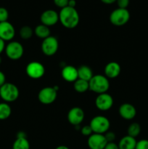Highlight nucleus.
Listing matches in <instances>:
<instances>
[{
    "label": "nucleus",
    "mask_w": 148,
    "mask_h": 149,
    "mask_svg": "<svg viewBox=\"0 0 148 149\" xmlns=\"http://www.w3.org/2000/svg\"><path fill=\"white\" fill-rule=\"evenodd\" d=\"M59 21L66 29H75L80 22L78 12L73 7H64L59 13Z\"/></svg>",
    "instance_id": "1"
},
{
    "label": "nucleus",
    "mask_w": 148,
    "mask_h": 149,
    "mask_svg": "<svg viewBox=\"0 0 148 149\" xmlns=\"http://www.w3.org/2000/svg\"><path fill=\"white\" fill-rule=\"evenodd\" d=\"M89 90L98 95L107 93L110 88V81L108 79L102 74L93 76L92 78L89 81Z\"/></svg>",
    "instance_id": "2"
},
{
    "label": "nucleus",
    "mask_w": 148,
    "mask_h": 149,
    "mask_svg": "<svg viewBox=\"0 0 148 149\" xmlns=\"http://www.w3.org/2000/svg\"><path fill=\"white\" fill-rule=\"evenodd\" d=\"M20 95L19 89L12 83L6 82L0 87V97L5 103H12L17 100Z\"/></svg>",
    "instance_id": "3"
},
{
    "label": "nucleus",
    "mask_w": 148,
    "mask_h": 149,
    "mask_svg": "<svg viewBox=\"0 0 148 149\" xmlns=\"http://www.w3.org/2000/svg\"><path fill=\"white\" fill-rule=\"evenodd\" d=\"M89 126L92 130L93 133L103 134L109 131L110 127V122L107 117L104 116H96L90 121Z\"/></svg>",
    "instance_id": "4"
},
{
    "label": "nucleus",
    "mask_w": 148,
    "mask_h": 149,
    "mask_svg": "<svg viewBox=\"0 0 148 149\" xmlns=\"http://www.w3.org/2000/svg\"><path fill=\"white\" fill-rule=\"evenodd\" d=\"M109 19L113 26H123L130 20V13L127 9L118 7L110 13Z\"/></svg>",
    "instance_id": "5"
},
{
    "label": "nucleus",
    "mask_w": 148,
    "mask_h": 149,
    "mask_svg": "<svg viewBox=\"0 0 148 149\" xmlns=\"http://www.w3.org/2000/svg\"><path fill=\"white\" fill-rule=\"evenodd\" d=\"M57 86L45 87L42 88L38 94L39 102L44 105H50L56 100L57 97Z\"/></svg>",
    "instance_id": "6"
},
{
    "label": "nucleus",
    "mask_w": 148,
    "mask_h": 149,
    "mask_svg": "<svg viewBox=\"0 0 148 149\" xmlns=\"http://www.w3.org/2000/svg\"><path fill=\"white\" fill-rule=\"evenodd\" d=\"M5 53L7 58L12 61H17L23 57L24 48L23 45L19 42L11 41L5 47Z\"/></svg>",
    "instance_id": "7"
},
{
    "label": "nucleus",
    "mask_w": 148,
    "mask_h": 149,
    "mask_svg": "<svg viewBox=\"0 0 148 149\" xmlns=\"http://www.w3.org/2000/svg\"><path fill=\"white\" fill-rule=\"evenodd\" d=\"M41 51L46 56H52L57 52L59 49V42L55 36H49L43 39L41 43Z\"/></svg>",
    "instance_id": "8"
},
{
    "label": "nucleus",
    "mask_w": 148,
    "mask_h": 149,
    "mask_svg": "<svg viewBox=\"0 0 148 149\" xmlns=\"http://www.w3.org/2000/svg\"><path fill=\"white\" fill-rule=\"evenodd\" d=\"M26 72L28 77L33 79H39L44 77L45 74V68L43 64L38 61H32L29 63L26 68Z\"/></svg>",
    "instance_id": "9"
},
{
    "label": "nucleus",
    "mask_w": 148,
    "mask_h": 149,
    "mask_svg": "<svg viewBox=\"0 0 148 149\" xmlns=\"http://www.w3.org/2000/svg\"><path fill=\"white\" fill-rule=\"evenodd\" d=\"M114 100L113 97L107 93H102L97 95L95 99V106L102 111H109L113 106Z\"/></svg>",
    "instance_id": "10"
},
{
    "label": "nucleus",
    "mask_w": 148,
    "mask_h": 149,
    "mask_svg": "<svg viewBox=\"0 0 148 149\" xmlns=\"http://www.w3.org/2000/svg\"><path fill=\"white\" fill-rule=\"evenodd\" d=\"M85 117L84 110L80 107H73L69 110L68 113V121L73 126H78L82 123Z\"/></svg>",
    "instance_id": "11"
},
{
    "label": "nucleus",
    "mask_w": 148,
    "mask_h": 149,
    "mask_svg": "<svg viewBox=\"0 0 148 149\" xmlns=\"http://www.w3.org/2000/svg\"><path fill=\"white\" fill-rule=\"evenodd\" d=\"M15 36V29L9 21L0 23V39L4 42H11Z\"/></svg>",
    "instance_id": "12"
},
{
    "label": "nucleus",
    "mask_w": 148,
    "mask_h": 149,
    "mask_svg": "<svg viewBox=\"0 0 148 149\" xmlns=\"http://www.w3.org/2000/svg\"><path fill=\"white\" fill-rule=\"evenodd\" d=\"M107 143V141L103 134H91L87 141V144L90 149H104Z\"/></svg>",
    "instance_id": "13"
},
{
    "label": "nucleus",
    "mask_w": 148,
    "mask_h": 149,
    "mask_svg": "<svg viewBox=\"0 0 148 149\" xmlns=\"http://www.w3.org/2000/svg\"><path fill=\"white\" fill-rule=\"evenodd\" d=\"M41 24L50 27L56 25L59 22V13L54 10H46L40 16Z\"/></svg>",
    "instance_id": "14"
},
{
    "label": "nucleus",
    "mask_w": 148,
    "mask_h": 149,
    "mask_svg": "<svg viewBox=\"0 0 148 149\" xmlns=\"http://www.w3.org/2000/svg\"><path fill=\"white\" fill-rule=\"evenodd\" d=\"M118 113L120 117L126 120H132L135 118L136 115V109L134 106L131 103H123L119 107Z\"/></svg>",
    "instance_id": "15"
},
{
    "label": "nucleus",
    "mask_w": 148,
    "mask_h": 149,
    "mask_svg": "<svg viewBox=\"0 0 148 149\" xmlns=\"http://www.w3.org/2000/svg\"><path fill=\"white\" fill-rule=\"evenodd\" d=\"M61 76L65 81L68 82H74L78 79V68L73 65H66L62 69Z\"/></svg>",
    "instance_id": "16"
},
{
    "label": "nucleus",
    "mask_w": 148,
    "mask_h": 149,
    "mask_svg": "<svg viewBox=\"0 0 148 149\" xmlns=\"http://www.w3.org/2000/svg\"><path fill=\"white\" fill-rule=\"evenodd\" d=\"M121 71L120 64L115 61L108 63L104 67V76L107 79H115L118 77Z\"/></svg>",
    "instance_id": "17"
},
{
    "label": "nucleus",
    "mask_w": 148,
    "mask_h": 149,
    "mask_svg": "<svg viewBox=\"0 0 148 149\" xmlns=\"http://www.w3.org/2000/svg\"><path fill=\"white\" fill-rule=\"evenodd\" d=\"M136 143V138L127 135L120 140L118 146L119 149H135Z\"/></svg>",
    "instance_id": "18"
},
{
    "label": "nucleus",
    "mask_w": 148,
    "mask_h": 149,
    "mask_svg": "<svg viewBox=\"0 0 148 149\" xmlns=\"http://www.w3.org/2000/svg\"><path fill=\"white\" fill-rule=\"evenodd\" d=\"M78 79L85 81H89L90 79L93 77V71L91 68L88 65H81L78 68Z\"/></svg>",
    "instance_id": "19"
},
{
    "label": "nucleus",
    "mask_w": 148,
    "mask_h": 149,
    "mask_svg": "<svg viewBox=\"0 0 148 149\" xmlns=\"http://www.w3.org/2000/svg\"><path fill=\"white\" fill-rule=\"evenodd\" d=\"M34 34L36 35L37 37L40 38V39H44L46 38L49 37V36H51V31L49 27L45 26L43 24H39L36 26L34 29Z\"/></svg>",
    "instance_id": "20"
},
{
    "label": "nucleus",
    "mask_w": 148,
    "mask_h": 149,
    "mask_svg": "<svg viewBox=\"0 0 148 149\" xmlns=\"http://www.w3.org/2000/svg\"><path fill=\"white\" fill-rule=\"evenodd\" d=\"M73 88L77 93H84L89 90V81L78 79L76 81L73 82Z\"/></svg>",
    "instance_id": "21"
},
{
    "label": "nucleus",
    "mask_w": 148,
    "mask_h": 149,
    "mask_svg": "<svg viewBox=\"0 0 148 149\" xmlns=\"http://www.w3.org/2000/svg\"><path fill=\"white\" fill-rule=\"evenodd\" d=\"M12 113L11 106L7 103H0V120L8 119Z\"/></svg>",
    "instance_id": "22"
},
{
    "label": "nucleus",
    "mask_w": 148,
    "mask_h": 149,
    "mask_svg": "<svg viewBox=\"0 0 148 149\" xmlns=\"http://www.w3.org/2000/svg\"><path fill=\"white\" fill-rule=\"evenodd\" d=\"M12 149H30V143L27 138H16L12 144Z\"/></svg>",
    "instance_id": "23"
},
{
    "label": "nucleus",
    "mask_w": 148,
    "mask_h": 149,
    "mask_svg": "<svg viewBox=\"0 0 148 149\" xmlns=\"http://www.w3.org/2000/svg\"><path fill=\"white\" fill-rule=\"evenodd\" d=\"M141 132V126L137 122H132L127 129L128 135L136 138Z\"/></svg>",
    "instance_id": "24"
},
{
    "label": "nucleus",
    "mask_w": 148,
    "mask_h": 149,
    "mask_svg": "<svg viewBox=\"0 0 148 149\" xmlns=\"http://www.w3.org/2000/svg\"><path fill=\"white\" fill-rule=\"evenodd\" d=\"M34 31H33L31 27L28 26H24L23 27L20 28V31H19V34L21 39H24V40H28L33 36Z\"/></svg>",
    "instance_id": "25"
},
{
    "label": "nucleus",
    "mask_w": 148,
    "mask_h": 149,
    "mask_svg": "<svg viewBox=\"0 0 148 149\" xmlns=\"http://www.w3.org/2000/svg\"><path fill=\"white\" fill-rule=\"evenodd\" d=\"M9 12L5 7H0V23L8 21Z\"/></svg>",
    "instance_id": "26"
},
{
    "label": "nucleus",
    "mask_w": 148,
    "mask_h": 149,
    "mask_svg": "<svg viewBox=\"0 0 148 149\" xmlns=\"http://www.w3.org/2000/svg\"><path fill=\"white\" fill-rule=\"evenodd\" d=\"M135 149H148V140L142 139L137 141Z\"/></svg>",
    "instance_id": "27"
},
{
    "label": "nucleus",
    "mask_w": 148,
    "mask_h": 149,
    "mask_svg": "<svg viewBox=\"0 0 148 149\" xmlns=\"http://www.w3.org/2000/svg\"><path fill=\"white\" fill-rule=\"evenodd\" d=\"M81 132L83 135L84 136H88L89 137L91 134H93L92 130H91V127L89 125H85V126L82 127V128L81 129Z\"/></svg>",
    "instance_id": "28"
},
{
    "label": "nucleus",
    "mask_w": 148,
    "mask_h": 149,
    "mask_svg": "<svg viewBox=\"0 0 148 149\" xmlns=\"http://www.w3.org/2000/svg\"><path fill=\"white\" fill-rule=\"evenodd\" d=\"M53 1L54 4H55L57 7L62 9L64 8V7H68L69 0H53Z\"/></svg>",
    "instance_id": "29"
},
{
    "label": "nucleus",
    "mask_w": 148,
    "mask_h": 149,
    "mask_svg": "<svg viewBox=\"0 0 148 149\" xmlns=\"http://www.w3.org/2000/svg\"><path fill=\"white\" fill-rule=\"evenodd\" d=\"M104 137H105L106 140H107V143H112L114 142L115 139V134L113 132H110V131H107L106 133L104 134Z\"/></svg>",
    "instance_id": "30"
},
{
    "label": "nucleus",
    "mask_w": 148,
    "mask_h": 149,
    "mask_svg": "<svg viewBox=\"0 0 148 149\" xmlns=\"http://www.w3.org/2000/svg\"><path fill=\"white\" fill-rule=\"evenodd\" d=\"M116 2H117L118 8L127 9L130 3V0H116Z\"/></svg>",
    "instance_id": "31"
},
{
    "label": "nucleus",
    "mask_w": 148,
    "mask_h": 149,
    "mask_svg": "<svg viewBox=\"0 0 148 149\" xmlns=\"http://www.w3.org/2000/svg\"><path fill=\"white\" fill-rule=\"evenodd\" d=\"M104 149H119V148L118 144H116L115 142H112L107 143Z\"/></svg>",
    "instance_id": "32"
},
{
    "label": "nucleus",
    "mask_w": 148,
    "mask_h": 149,
    "mask_svg": "<svg viewBox=\"0 0 148 149\" xmlns=\"http://www.w3.org/2000/svg\"><path fill=\"white\" fill-rule=\"evenodd\" d=\"M6 83V77L5 74L0 71V87Z\"/></svg>",
    "instance_id": "33"
},
{
    "label": "nucleus",
    "mask_w": 148,
    "mask_h": 149,
    "mask_svg": "<svg viewBox=\"0 0 148 149\" xmlns=\"http://www.w3.org/2000/svg\"><path fill=\"white\" fill-rule=\"evenodd\" d=\"M5 47H6L5 42H4V40H2L1 39H0V55H1V54L4 51V49H5Z\"/></svg>",
    "instance_id": "34"
},
{
    "label": "nucleus",
    "mask_w": 148,
    "mask_h": 149,
    "mask_svg": "<svg viewBox=\"0 0 148 149\" xmlns=\"http://www.w3.org/2000/svg\"><path fill=\"white\" fill-rule=\"evenodd\" d=\"M75 6H76V1H75V0H69L68 7L75 8Z\"/></svg>",
    "instance_id": "35"
},
{
    "label": "nucleus",
    "mask_w": 148,
    "mask_h": 149,
    "mask_svg": "<svg viewBox=\"0 0 148 149\" xmlns=\"http://www.w3.org/2000/svg\"><path fill=\"white\" fill-rule=\"evenodd\" d=\"M16 138H27V136H26V134L24 132H23V131H20V132H18L17 133V135H16Z\"/></svg>",
    "instance_id": "36"
},
{
    "label": "nucleus",
    "mask_w": 148,
    "mask_h": 149,
    "mask_svg": "<svg viewBox=\"0 0 148 149\" xmlns=\"http://www.w3.org/2000/svg\"><path fill=\"white\" fill-rule=\"evenodd\" d=\"M103 4H113L116 2V0H100Z\"/></svg>",
    "instance_id": "37"
},
{
    "label": "nucleus",
    "mask_w": 148,
    "mask_h": 149,
    "mask_svg": "<svg viewBox=\"0 0 148 149\" xmlns=\"http://www.w3.org/2000/svg\"><path fill=\"white\" fill-rule=\"evenodd\" d=\"M55 149H70L68 147H67L66 146H63V145H61V146H59L57 147Z\"/></svg>",
    "instance_id": "38"
},
{
    "label": "nucleus",
    "mask_w": 148,
    "mask_h": 149,
    "mask_svg": "<svg viewBox=\"0 0 148 149\" xmlns=\"http://www.w3.org/2000/svg\"><path fill=\"white\" fill-rule=\"evenodd\" d=\"M1 62H2V59H1V56H0V64H1Z\"/></svg>",
    "instance_id": "39"
}]
</instances>
